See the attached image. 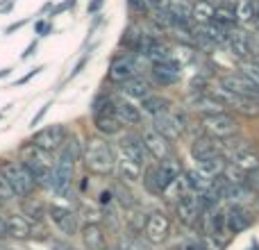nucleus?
Wrapping results in <instances>:
<instances>
[{"instance_id":"7","label":"nucleus","mask_w":259,"mask_h":250,"mask_svg":"<svg viewBox=\"0 0 259 250\" xmlns=\"http://www.w3.org/2000/svg\"><path fill=\"white\" fill-rule=\"evenodd\" d=\"M68 141V130H66V125H48V128H44V130H39V132L32 137V146H36L39 150H44V152H59L64 148V143Z\"/></svg>"},{"instance_id":"32","label":"nucleus","mask_w":259,"mask_h":250,"mask_svg":"<svg viewBox=\"0 0 259 250\" xmlns=\"http://www.w3.org/2000/svg\"><path fill=\"white\" fill-rule=\"evenodd\" d=\"M237 23H243V25L255 23V3L252 0H237Z\"/></svg>"},{"instance_id":"45","label":"nucleus","mask_w":259,"mask_h":250,"mask_svg":"<svg viewBox=\"0 0 259 250\" xmlns=\"http://www.w3.org/2000/svg\"><path fill=\"white\" fill-rule=\"evenodd\" d=\"M9 71H12V68H3V71H0V77H7Z\"/></svg>"},{"instance_id":"11","label":"nucleus","mask_w":259,"mask_h":250,"mask_svg":"<svg viewBox=\"0 0 259 250\" xmlns=\"http://www.w3.org/2000/svg\"><path fill=\"white\" fill-rule=\"evenodd\" d=\"M150 75L155 80V85H159V87L178 85L180 77H182V64L173 57L164 59V62H155L150 66Z\"/></svg>"},{"instance_id":"13","label":"nucleus","mask_w":259,"mask_h":250,"mask_svg":"<svg viewBox=\"0 0 259 250\" xmlns=\"http://www.w3.org/2000/svg\"><path fill=\"white\" fill-rule=\"evenodd\" d=\"M141 141H143V146H146L150 159L161 161V159H166V157H170V141L161 137L155 128L143 130V132H141Z\"/></svg>"},{"instance_id":"4","label":"nucleus","mask_w":259,"mask_h":250,"mask_svg":"<svg viewBox=\"0 0 259 250\" xmlns=\"http://www.w3.org/2000/svg\"><path fill=\"white\" fill-rule=\"evenodd\" d=\"M0 173L7 178L9 187L14 189L16 198H30L34 193V189L39 187L21 159H3L0 161Z\"/></svg>"},{"instance_id":"8","label":"nucleus","mask_w":259,"mask_h":250,"mask_svg":"<svg viewBox=\"0 0 259 250\" xmlns=\"http://www.w3.org/2000/svg\"><path fill=\"white\" fill-rule=\"evenodd\" d=\"M202 130H205V134H209L214 139H230L237 134L239 121L228 112L207 114V116H202Z\"/></svg>"},{"instance_id":"23","label":"nucleus","mask_w":259,"mask_h":250,"mask_svg":"<svg viewBox=\"0 0 259 250\" xmlns=\"http://www.w3.org/2000/svg\"><path fill=\"white\" fill-rule=\"evenodd\" d=\"M225 105L221 103V98L214 94V91H200V94H196L191 98V109H196V112L200 114H219L223 112Z\"/></svg>"},{"instance_id":"10","label":"nucleus","mask_w":259,"mask_h":250,"mask_svg":"<svg viewBox=\"0 0 259 250\" xmlns=\"http://www.w3.org/2000/svg\"><path fill=\"white\" fill-rule=\"evenodd\" d=\"M221 89L230 91L234 96H241V98H248V100H259V85L252 82L246 73H230L221 80Z\"/></svg>"},{"instance_id":"27","label":"nucleus","mask_w":259,"mask_h":250,"mask_svg":"<svg viewBox=\"0 0 259 250\" xmlns=\"http://www.w3.org/2000/svg\"><path fill=\"white\" fill-rule=\"evenodd\" d=\"M141 112L148 114V116L157 118L161 114L170 112V100L164 98V96H157V94H150L146 100H141Z\"/></svg>"},{"instance_id":"39","label":"nucleus","mask_w":259,"mask_h":250,"mask_svg":"<svg viewBox=\"0 0 259 250\" xmlns=\"http://www.w3.org/2000/svg\"><path fill=\"white\" fill-rule=\"evenodd\" d=\"M5 239H9V232H7V221H5V216H0V241H5Z\"/></svg>"},{"instance_id":"21","label":"nucleus","mask_w":259,"mask_h":250,"mask_svg":"<svg viewBox=\"0 0 259 250\" xmlns=\"http://www.w3.org/2000/svg\"><path fill=\"white\" fill-rule=\"evenodd\" d=\"M82 243H84L87 250H105L107 248V234H105V228L100 223H87L84 228L80 230Z\"/></svg>"},{"instance_id":"36","label":"nucleus","mask_w":259,"mask_h":250,"mask_svg":"<svg viewBox=\"0 0 259 250\" xmlns=\"http://www.w3.org/2000/svg\"><path fill=\"white\" fill-rule=\"evenodd\" d=\"M48 107H53V105H50V103H46L44 107H41L39 112H36V116H32V121H30V125H32V128H34V125H39V123H41V118L46 116V112H48Z\"/></svg>"},{"instance_id":"33","label":"nucleus","mask_w":259,"mask_h":250,"mask_svg":"<svg viewBox=\"0 0 259 250\" xmlns=\"http://www.w3.org/2000/svg\"><path fill=\"white\" fill-rule=\"evenodd\" d=\"M16 198V193H14V189L9 187L7 178H5L3 173H0V202H9Z\"/></svg>"},{"instance_id":"22","label":"nucleus","mask_w":259,"mask_h":250,"mask_svg":"<svg viewBox=\"0 0 259 250\" xmlns=\"http://www.w3.org/2000/svg\"><path fill=\"white\" fill-rule=\"evenodd\" d=\"M94 125L103 137H116V134L123 132V125L118 121V116L114 114V107L107 109V112H100V114H94Z\"/></svg>"},{"instance_id":"9","label":"nucleus","mask_w":259,"mask_h":250,"mask_svg":"<svg viewBox=\"0 0 259 250\" xmlns=\"http://www.w3.org/2000/svg\"><path fill=\"white\" fill-rule=\"evenodd\" d=\"M168 234H170L168 216L159 210L150 212L146 216V223H143V237H146V241L152 243V246H159V243H164L168 239Z\"/></svg>"},{"instance_id":"42","label":"nucleus","mask_w":259,"mask_h":250,"mask_svg":"<svg viewBox=\"0 0 259 250\" xmlns=\"http://www.w3.org/2000/svg\"><path fill=\"white\" fill-rule=\"evenodd\" d=\"M34 50H36V41H32V44L27 46V50H25V53H23V59H27L32 53H34Z\"/></svg>"},{"instance_id":"35","label":"nucleus","mask_w":259,"mask_h":250,"mask_svg":"<svg viewBox=\"0 0 259 250\" xmlns=\"http://www.w3.org/2000/svg\"><path fill=\"white\" fill-rule=\"evenodd\" d=\"M241 71H243V73H246V75H248V77H250V80H252V82H257V85H259V66H257V64H255V62H252V64H246V66H243V68H241Z\"/></svg>"},{"instance_id":"29","label":"nucleus","mask_w":259,"mask_h":250,"mask_svg":"<svg viewBox=\"0 0 259 250\" xmlns=\"http://www.w3.org/2000/svg\"><path fill=\"white\" fill-rule=\"evenodd\" d=\"M250 225H252V219L246 210H241V207H232V210L228 212V232L239 234V232H243V230H248Z\"/></svg>"},{"instance_id":"17","label":"nucleus","mask_w":259,"mask_h":250,"mask_svg":"<svg viewBox=\"0 0 259 250\" xmlns=\"http://www.w3.org/2000/svg\"><path fill=\"white\" fill-rule=\"evenodd\" d=\"M118 155L130 157V159H134L137 164H141V166H146L148 159H150V155H148L141 137H132V134H127V137L121 139V143H118Z\"/></svg>"},{"instance_id":"41","label":"nucleus","mask_w":259,"mask_h":250,"mask_svg":"<svg viewBox=\"0 0 259 250\" xmlns=\"http://www.w3.org/2000/svg\"><path fill=\"white\" fill-rule=\"evenodd\" d=\"M50 246H53V250H75L73 246H68L66 241H53Z\"/></svg>"},{"instance_id":"5","label":"nucleus","mask_w":259,"mask_h":250,"mask_svg":"<svg viewBox=\"0 0 259 250\" xmlns=\"http://www.w3.org/2000/svg\"><path fill=\"white\" fill-rule=\"evenodd\" d=\"M21 161L25 164V169L32 173V178L36 180L39 187H46L50 189V180H53V169L55 164L50 161V152H44L39 150L36 146H27L21 155Z\"/></svg>"},{"instance_id":"15","label":"nucleus","mask_w":259,"mask_h":250,"mask_svg":"<svg viewBox=\"0 0 259 250\" xmlns=\"http://www.w3.org/2000/svg\"><path fill=\"white\" fill-rule=\"evenodd\" d=\"M175 214L184 225H193L202 214V205L198 193H187L180 200H175Z\"/></svg>"},{"instance_id":"46","label":"nucleus","mask_w":259,"mask_h":250,"mask_svg":"<svg viewBox=\"0 0 259 250\" xmlns=\"http://www.w3.org/2000/svg\"><path fill=\"white\" fill-rule=\"evenodd\" d=\"M105 250H116V248H105Z\"/></svg>"},{"instance_id":"19","label":"nucleus","mask_w":259,"mask_h":250,"mask_svg":"<svg viewBox=\"0 0 259 250\" xmlns=\"http://www.w3.org/2000/svg\"><path fill=\"white\" fill-rule=\"evenodd\" d=\"M114 114H116L123 125H141L143 121L141 107H137L132 100H125V98H114Z\"/></svg>"},{"instance_id":"14","label":"nucleus","mask_w":259,"mask_h":250,"mask_svg":"<svg viewBox=\"0 0 259 250\" xmlns=\"http://www.w3.org/2000/svg\"><path fill=\"white\" fill-rule=\"evenodd\" d=\"M48 216L55 223V228H57L62 234H66V237H73V234H77V230H80L77 228V214L73 210H68V207L50 205Z\"/></svg>"},{"instance_id":"6","label":"nucleus","mask_w":259,"mask_h":250,"mask_svg":"<svg viewBox=\"0 0 259 250\" xmlns=\"http://www.w3.org/2000/svg\"><path fill=\"white\" fill-rule=\"evenodd\" d=\"M141 73V66H139V59L137 53H130V55H118V57L112 59L109 64V71H107V80L112 85H125L127 80L137 77Z\"/></svg>"},{"instance_id":"30","label":"nucleus","mask_w":259,"mask_h":250,"mask_svg":"<svg viewBox=\"0 0 259 250\" xmlns=\"http://www.w3.org/2000/svg\"><path fill=\"white\" fill-rule=\"evenodd\" d=\"M214 12H216V5L211 0H196L191 7V18L198 25H205V23L214 21Z\"/></svg>"},{"instance_id":"44","label":"nucleus","mask_w":259,"mask_h":250,"mask_svg":"<svg viewBox=\"0 0 259 250\" xmlns=\"http://www.w3.org/2000/svg\"><path fill=\"white\" fill-rule=\"evenodd\" d=\"M255 23H257V27H259V3H255Z\"/></svg>"},{"instance_id":"2","label":"nucleus","mask_w":259,"mask_h":250,"mask_svg":"<svg viewBox=\"0 0 259 250\" xmlns=\"http://www.w3.org/2000/svg\"><path fill=\"white\" fill-rule=\"evenodd\" d=\"M82 157L80 146L75 143V139L64 143V148L59 150L57 161H55V169H53V180H50V189L53 193L57 196H66L71 191V184H73V175H75V161Z\"/></svg>"},{"instance_id":"37","label":"nucleus","mask_w":259,"mask_h":250,"mask_svg":"<svg viewBox=\"0 0 259 250\" xmlns=\"http://www.w3.org/2000/svg\"><path fill=\"white\" fill-rule=\"evenodd\" d=\"M41 71H44V66H36V68H32V71L30 73H27V75H23L21 77V80H18V85H25V82L27 80H32V77H34V75H39V73Z\"/></svg>"},{"instance_id":"25","label":"nucleus","mask_w":259,"mask_h":250,"mask_svg":"<svg viewBox=\"0 0 259 250\" xmlns=\"http://www.w3.org/2000/svg\"><path fill=\"white\" fill-rule=\"evenodd\" d=\"M232 166H237V169L243 171V173H252V171L259 169V155L252 150V148L241 146L232 152Z\"/></svg>"},{"instance_id":"47","label":"nucleus","mask_w":259,"mask_h":250,"mask_svg":"<svg viewBox=\"0 0 259 250\" xmlns=\"http://www.w3.org/2000/svg\"><path fill=\"white\" fill-rule=\"evenodd\" d=\"M255 64H257V66H259V59H257V62H255Z\"/></svg>"},{"instance_id":"1","label":"nucleus","mask_w":259,"mask_h":250,"mask_svg":"<svg viewBox=\"0 0 259 250\" xmlns=\"http://www.w3.org/2000/svg\"><path fill=\"white\" fill-rule=\"evenodd\" d=\"M116 150L107 143V139H89L84 143V150H82V161H84L87 171L100 178H109V175L116 173Z\"/></svg>"},{"instance_id":"20","label":"nucleus","mask_w":259,"mask_h":250,"mask_svg":"<svg viewBox=\"0 0 259 250\" xmlns=\"http://www.w3.org/2000/svg\"><path fill=\"white\" fill-rule=\"evenodd\" d=\"M221 155V146H219V139L209 137H198L196 141L191 143V157L196 161H205V159H211V157H219Z\"/></svg>"},{"instance_id":"34","label":"nucleus","mask_w":259,"mask_h":250,"mask_svg":"<svg viewBox=\"0 0 259 250\" xmlns=\"http://www.w3.org/2000/svg\"><path fill=\"white\" fill-rule=\"evenodd\" d=\"M127 7L132 9L134 14H139V16L150 14V5H148V0H127Z\"/></svg>"},{"instance_id":"26","label":"nucleus","mask_w":259,"mask_h":250,"mask_svg":"<svg viewBox=\"0 0 259 250\" xmlns=\"http://www.w3.org/2000/svg\"><path fill=\"white\" fill-rule=\"evenodd\" d=\"M121 91L130 100H146L148 96L152 94V85L146 77L137 75V77H132V80H127L125 85H121Z\"/></svg>"},{"instance_id":"38","label":"nucleus","mask_w":259,"mask_h":250,"mask_svg":"<svg viewBox=\"0 0 259 250\" xmlns=\"http://www.w3.org/2000/svg\"><path fill=\"white\" fill-rule=\"evenodd\" d=\"M77 0H66V3H62V5H57V7H55V12L53 14H62V12H66V9H71L73 5H75Z\"/></svg>"},{"instance_id":"18","label":"nucleus","mask_w":259,"mask_h":250,"mask_svg":"<svg viewBox=\"0 0 259 250\" xmlns=\"http://www.w3.org/2000/svg\"><path fill=\"white\" fill-rule=\"evenodd\" d=\"M7 221V232L9 239H30L34 237V225L27 219L25 214H18V212H12V214L5 216Z\"/></svg>"},{"instance_id":"43","label":"nucleus","mask_w":259,"mask_h":250,"mask_svg":"<svg viewBox=\"0 0 259 250\" xmlns=\"http://www.w3.org/2000/svg\"><path fill=\"white\" fill-rule=\"evenodd\" d=\"M21 25H25V21H18V23H14V25H9V27H7V30H5V32H7V34H9V32L18 30V27H21Z\"/></svg>"},{"instance_id":"28","label":"nucleus","mask_w":259,"mask_h":250,"mask_svg":"<svg viewBox=\"0 0 259 250\" xmlns=\"http://www.w3.org/2000/svg\"><path fill=\"white\" fill-rule=\"evenodd\" d=\"M225 169H228V164H225L223 155H219V157H211V159L198 161V169L196 171L202 175V178H207V180H211V182H214L216 178H221V175L225 173Z\"/></svg>"},{"instance_id":"24","label":"nucleus","mask_w":259,"mask_h":250,"mask_svg":"<svg viewBox=\"0 0 259 250\" xmlns=\"http://www.w3.org/2000/svg\"><path fill=\"white\" fill-rule=\"evenodd\" d=\"M116 173H118V178H121L123 184H134V182H139V180L143 178V166L137 164L134 159H130V157L118 155Z\"/></svg>"},{"instance_id":"31","label":"nucleus","mask_w":259,"mask_h":250,"mask_svg":"<svg viewBox=\"0 0 259 250\" xmlns=\"http://www.w3.org/2000/svg\"><path fill=\"white\" fill-rule=\"evenodd\" d=\"M214 21L223 23L225 27L237 23V3L232 0H223V3L216 5V12H214Z\"/></svg>"},{"instance_id":"12","label":"nucleus","mask_w":259,"mask_h":250,"mask_svg":"<svg viewBox=\"0 0 259 250\" xmlns=\"http://www.w3.org/2000/svg\"><path fill=\"white\" fill-rule=\"evenodd\" d=\"M152 121H155L152 128H155L164 139H168V141H178V139L184 134V130H187V121H184L182 114L166 112V114H161V116L152 118Z\"/></svg>"},{"instance_id":"40","label":"nucleus","mask_w":259,"mask_h":250,"mask_svg":"<svg viewBox=\"0 0 259 250\" xmlns=\"http://www.w3.org/2000/svg\"><path fill=\"white\" fill-rule=\"evenodd\" d=\"M50 30H53V27H50L48 23H44V21H39V23H36V32H39L41 36H46V34H48Z\"/></svg>"},{"instance_id":"3","label":"nucleus","mask_w":259,"mask_h":250,"mask_svg":"<svg viewBox=\"0 0 259 250\" xmlns=\"http://www.w3.org/2000/svg\"><path fill=\"white\" fill-rule=\"evenodd\" d=\"M182 173H184L182 164H180L175 157H166V159L157 161V166L143 171V184H146V189L150 193L161 196Z\"/></svg>"},{"instance_id":"16","label":"nucleus","mask_w":259,"mask_h":250,"mask_svg":"<svg viewBox=\"0 0 259 250\" xmlns=\"http://www.w3.org/2000/svg\"><path fill=\"white\" fill-rule=\"evenodd\" d=\"M225 46L232 50V55H237V57H241V59H250L252 55H255V50H257L252 36L246 34V32H241V30H232V32H230Z\"/></svg>"}]
</instances>
